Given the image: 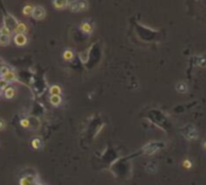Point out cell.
<instances>
[{"label":"cell","instance_id":"cell-19","mask_svg":"<svg viewBox=\"0 0 206 185\" xmlns=\"http://www.w3.org/2000/svg\"><path fill=\"white\" fill-rule=\"evenodd\" d=\"M21 185H34V180L30 177H24L21 179Z\"/></svg>","mask_w":206,"mask_h":185},{"label":"cell","instance_id":"cell-1","mask_svg":"<svg viewBox=\"0 0 206 185\" xmlns=\"http://www.w3.org/2000/svg\"><path fill=\"white\" fill-rule=\"evenodd\" d=\"M164 147V144L161 142H157V141H153V142H150L147 143L145 147H142L141 149V154H145V155H153L154 153H157L159 149H161Z\"/></svg>","mask_w":206,"mask_h":185},{"label":"cell","instance_id":"cell-24","mask_svg":"<svg viewBox=\"0 0 206 185\" xmlns=\"http://www.w3.org/2000/svg\"><path fill=\"white\" fill-rule=\"evenodd\" d=\"M199 65H200V66H203V68H205V66H206V58H205V57H201V58H200Z\"/></svg>","mask_w":206,"mask_h":185},{"label":"cell","instance_id":"cell-15","mask_svg":"<svg viewBox=\"0 0 206 185\" xmlns=\"http://www.w3.org/2000/svg\"><path fill=\"white\" fill-rule=\"evenodd\" d=\"M50 92H51V95H61V88L59 85H52V87L50 88Z\"/></svg>","mask_w":206,"mask_h":185},{"label":"cell","instance_id":"cell-17","mask_svg":"<svg viewBox=\"0 0 206 185\" xmlns=\"http://www.w3.org/2000/svg\"><path fill=\"white\" fill-rule=\"evenodd\" d=\"M11 41V36H4L1 35L0 36V46H8Z\"/></svg>","mask_w":206,"mask_h":185},{"label":"cell","instance_id":"cell-25","mask_svg":"<svg viewBox=\"0 0 206 185\" xmlns=\"http://www.w3.org/2000/svg\"><path fill=\"white\" fill-rule=\"evenodd\" d=\"M5 126H6L5 120H4V119H0V130H4V129H5Z\"/></svg>","mask_w":206,"mask_h":185},{"label":"cell","instance_id":"cell-3","mask_svg":"<svg viewBox=\"0 0 206 185\" xmlns=\"http://www.w3.org/2000/svg\"><path fill=\"white\" fill-rule=\"evenodd\" d=\"M88 2L86 1H69V6L68 8L72 11V12H80V11H83L87 8Z\"/></svg>","mask_w":206,"mask_h":185},{"label":"cell","instance_id":"cell-20","mask_svg":"<svg viewBox=\"0 0 206 185\" xmlns=\"http://www.w3.org/2000/svg\"><path fill=\"white\" fill-rule=\"evenodd\" d=\"M31 146L34 149H40L41 147H42V143H41V139L40 138H34L33 139V142H31Z\"/></svg>","mask_w":206,"mask_h":185},{"label":"cell","instance_id":"cell-16","mask_svg":"<svg viewBox=\"0 0 206 185\" xmlns=\"http://www.w3.org/2000/svg\"><path fill=\"white\" fill-rule=\"evenodd\" d=\"M187 89H188V87H187L186 83H183V82H180L178 84L176 85V90H177L178 92H181V94L187 92Z\"/></svg>","mask_w":206,"mask_h":185},{"label":"cell","instance_id":"cell-13","mask_svg":"<svg viewBox=\"0 0 206 185\" xmlns=\"http://www.w3.org/2000/svg\"><path fill=\"white\" fill-rule=\"evenodd\" d=\"M33 11H34V6L30 5V4H29V5H25L22 10V12L24 16H31L33 15Z\"/></svg>","mask_w":206,"mask_h":185},{"label":"cell","instance_id":"cell-29","mask_svg":"<svg viewBox=\"0 0 206 185\" xmlns=\"http://www.w3.org/2000/svg\"><path fill=\"white\" fill-rule=\"evenodd\" d=\"M0 95H1V92H0Z\"/></svg>","mask_w":206,"mask_h":185},{"label":"cell","instance_id":"cell-6","mask_svg":"<svg viewBox=\"0 0 206 185\" xmlns=\"http://www.w3.org/2000/svg\"><path fill=\"white\" fill-rule=\"evenodd\" d=\"M13 41H15V43L17 46L22 47V46H24V45H27L28 39H27V36L23 35V34H16L15 38H13Z\"/></svg>","mask_w":206,"mask_h":185},{"label":"cell","instance_id":"cell-2","mask_svg":"<svg viewBox=\"0 0 206 185\" xmlns=\"http://www.w3.org/2000/svg\"><path fill=\"white\" fill-rule=\"evenodd\" d=\"M182 135L184 136V138L188 141H194L195 138H198V131L193 125H186L182 128Z\"/></svg>","mask_w":206,"mask_h":185},{"label":"cell","instance_id":"cell-22","mask_svg":"<svg viewBox=\"0 0 206 185\" xmlns=\"http://www.w3.org/2000/svg\"><path fill=\"white\" fill-rule=\"evenodd\" d=\"M10 69H8V66H1V69H0V76H4V75H6Z\"/></svg>","mask_w":206,"mask_h":185},{"label":"cell","instance_id":"cell-8","mask_svg":"<svg viewBox=\"0 0 206 185\" xmlns=\"http://www.w3.org/2000/svg\"><path fill=\"white\" fill-rule=\"evenodd\" d=\"M27 31H28V27H27V24L23 23V22H19V23L17 24V27H16L15 29L16 34H23V35H25Z\"/></svg>","mask_w":206,"mask_h":185},{"label":"cell","instance_id":"cell-7","mask_svg":"<svg viewBox=\"0 0 206 185\" xmlns=\"http://www.w3.org/2000/svg\"><path fill=\"white\" fill-rule=\"evenodd\" d=\"M15 79H16V73L12 70H10L6 75L1 76V81L6 82V83H10V82H12V81H15Z\"/></svg>","mask_w":206,"mask_h":185},{"label":"cell","instance_id":"cell-21","mask_svg":"<svg viewBox=\"0 0 206 185\" xmlns=\"http://www.w3.org/2000/svg\"><path fill=\"white\" fill-rule=\"evenodd\" d=\"M11 32L12 31L10 30L8 28H6V27H1L0 28V34L4 35V36H11Z\"/></svg>","mask_w":206,"mask_h":185},{"label":"cell","instance_id":"cell-4","mask_svg":"<svg viewBox=\"0 0 206 185\" xmlns=\"http://www.w3.org/2000/svg\"><path fill=\"white\" fill-rule=\"evenodd\" d=\"M18 23H19V22L13 16H11V15L5 16V18H4V27L8 28L11 31H15L16 27H17V24Z\"/></svg>","mask_w":206,"mask_h":185},{"label":"cell","instance_id":"cell-26","mask_svg":"<svg viewBox=\"0 0 206 185\" xmlns=\"http://www.w3.org/2000/svg\"><path fill=\"white\" fill-rule=\"evenodd\" d=\"M183 166H184V167H187V168H191L192 167L191 161H189V160H186V161L183 162Z\"/></svg>","mask_w":206,"mask_h":185},{"label":"cell","instance_id":"cell-5","mask_svg":"<svg viewBox=\"0 0 206 185\" xmlns=\"http://www.w3.org/2000/svg\"><path fill=\"white\" fill-rule=\"evenodd\" d=\"M46 16V10L42 6H34V11H33V15L31 17L36 21H41L44 19Z\"/></svg>","mask_w":206,"mask_h":185},{"label":"cell","instance_id":"cell-12","mask_svg":"<svg viewBox=\"0 0 206 185\" xmlns=\"http://www.w3.org/2000/svg\"><path fill=\"white\" fill-rule=\"evenodd\" d=\"M80 28H81V30L83 31V32H86V34H92V32H93V25H92L91 23H88V22L81 23Z\"/></svg>","mask_w":206,"mask_h":185},{"label":"cell","instance_id":"cell-18","mask_svg":"<svg viewBox=\"0 0 206 185\" xmlns=\"http://www.w3.org/2000/svg\"><path fill=\"white\" fill-rule=\"evenodd\" d=\"M63 58H64L65 60H71V59L74 58V52H72L71 49H66V51H64V53H63Z\"/></svg>","mask_w":206,"mask_h":185},{"label":"cell","instance_id":"cell-23","mask_svg":"<svg viewBox=\"0 0 206 185\" xmlns=\"http://www.w3.org/2000/svg\"><path fill=\"white\" fill-rule=\"evenodd\" d=\"M21 125H22L23 128H29L30 126V122L28 119H22L21 120Z\"/></svg>","mask_w":206,"mask_h":185},{"label":"cell","instance_id":"cell-14","mask_svg":"<svg viewBox=\"0 0 206 185\" xmlns=\"http://www.w3.org/2000/svg\"><path fill=\"white\" fill-rule=\"evenodd\" d=\"M157 170H158V166L154 162H150L148 165H146V171L150 172V173H156Z\"/></svg>","mask_w":206,"mask_h":185},{"label":"cell","instance_id":"cell-30","mask_svg":"<svg viewBox=\"0 0 206 185\" xmlns=\"http://www.w3.org/2000/svg\"><path fill=\"white\" fill-rule=\"evenodd\" d=\"M0 36H1V34H0Z\"/></svg>","mask_w":206,"mask_h":185},{"label":"cell","instance_id":"cell-10","mask_svg":"<svg viewBox=\"0 0 206 185\" xmlns=\"http://www.w3.org/2000/svg\"><path fill=\"white\" fill-rule=\"evenodd\" d=\"M4 96L6 98V99H12L13 96H15V94H16V89L13 88V87H11V85H8V88L4 90Z\"/></svg>","mask_w":206,"mask_h":185},{"label":"cell","instance_id":"cell-28","mask_svg":"<svg viewBox=\"0 0 206 185\" xmlns=\"http://www.w3.org/2000/svg\"><path fill=\"white\" fill-rule=\"evenodd\" d=\"M0 85H1V78H0Z\"/></svg>","mask_w":206,"mask_h":185},{"label":"cell","instance_id":"cell-31","mask_svg":"<svg viewBox=\"0 0 206 185\" xmlns=\"http://www.w3.org/2000/svg\"><path fill=\"white\" fill-rule=\"evenodd\" d=\"M0 77H1V76H0Z\"/></svg>","mask_w":206,"mask_h":185},{"label":"cell","instance_id":"cell-9","mask_svg":"<svg viewBox=\"0 0 206 185\" xmlns=\"http://www.w3.org/2000/svg\"><path fill=\"white\" fill-rule=\"evenodd\" d=\"M50 102H51L52 106L58 107V106H61V95H51V98H50Z\"/></svg>","mask_w":206,"mask_h":185},{"label":"cell","instance_id":"cell-27","mask_svg":"<svg viewBox=\"0 0 206 185\" xmlns=\"http://www.w3.org/2000/svg\"><path fill=\"white\" fill-rule=\"evenodd\" d=\"M204 148H206V142L204 143Z\"/></svg>","mask_w":206,"mask_h":185},{"label":"cell","instance_id":"cell-11","mask_svg":"<svg viewBox=\"0 0 206 185\" xmlns=\"http://www.w3.org/2000/svg\"><path fill=\"white\" fill-rule=\"evenodd\" d=\"M52 4H53L54 8H57V10H63V8H65L69 6V1H65V0H63V1L54 0V1H52Z\"/></svg>","mask_w":206,"mask_h":185}]
</instances>
